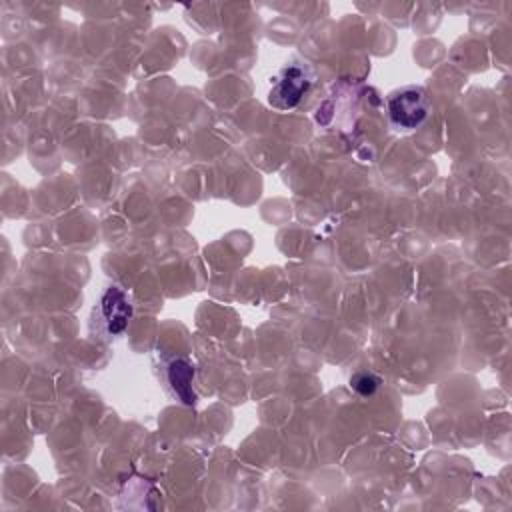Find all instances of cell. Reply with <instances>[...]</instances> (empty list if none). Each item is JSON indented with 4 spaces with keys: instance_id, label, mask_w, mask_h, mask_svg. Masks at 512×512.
<instances>
[{
    "instance_id": "obj_3",
    "label": "cell",
    "mask_w": 512,
    "mask_h": 512,
    "mask_svg": "<svg viewBox=\"0 0 512 512\" xmlns=\"http://www.w3.org/2000/svg\"><path fill=\"white\" fill-rule=\"evenodd\" d=\"M132 318V302L124 288L108 286L92 310V330L102 340L120 336Z\"/></svg>"
},
{
    "instance_id": "obj_4",
    "label": "cell",
    "mask_w": 512,
    "mask_h": 512,
    "mask_svg": "<svg viewBox=\"0 0 512 512\" xmlns=\"http://www.w3.org/2000/svg\"><path fill=\"white\" fill-rule=\"evenodd\" d=\"M158 358V376L166 392L186 404L192 406L196 402V394L192 390L194 382V366L186 356L180 354H156Z\"/></svg>"
},
{
    "instance_id": "obj_1",
    "label": "cell",
    "mask_w": 512,
    "mask_h": 512,
    "mask_svg": "<svg viewBox=\"0 0 512 512\" xmlns=\"http://www.w3.org/2000/svg\"><path fill=\"white\" fill-rule=\"evenodd\" d=\"M386 112L390 126L398 132H412L420 128L432 114V102L422 86H402L388 94Z\"/></svg>"
},
{
    "instance_id": "obj_2",
    "label": "cell",
    "mask_w": 512,
    "mask_h": 512,
    "mask_svg": "<svg viewBox=\"0 0 512 512\" xmlns=\"http://www.w3.org/2000/svg\"><path fill=\"white\" fill-rule=\"evenodd\" d=\"M314 68L306 60H290L274 76L268 90V104L276 110L296 108L314 82Z\"/></svg>"
},
{
    "instance_id": "obj_5",
    "label": "cell",
    "mask_w": 512,
    "mask_h": 512,
    "mask_svg": "<svg viewBox=\"0 0 512 512\" xmlns=\"http://www.w3.org/2000/svg\"><path fill=\"white\" fill-rule=\"evenodd\" d=\"M382 380L380 376H376L374 372H368V370H362V372H356L352 378H350V388L360 394V396H372L378 388H380Z\"/></svg>"
}]
</instances>
